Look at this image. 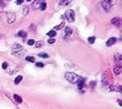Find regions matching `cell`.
Masks as SVG:
<instances>
[{
    "mask_svg": "<svg viewBox=\"0 0 122 109\" xmlns=\"http://www.w3.org/2000/svg\"><path fill=\"white\" fill-rule=\"evenodd\" d=\"M65 79L71 83H77L79 81V79H81V77H79L78 75H76L73 72H67L65 74Z\"/></svg>",
    "mask_w": 122,
    "mask_h": 109,
    "instance_id": "6da1fadb",
    "label": "cell"
},
{
    "mask_svg": "<svg viewBox=\"0 0 122 109\" xmlns=\"http://www.w3.org/2000/svg\"><path fill=\"white\" fill-rule=\"evenodd\" d=\"M64 16L67 19V21H69V22H74L75 18V12L73 10H67L65 12V15Z\"/></svg>",
    "mask_w": 122,
    "mask_h": 109,
    "instance_id": "7a4b0ae2",
    "label": "cell"
},
{
    "mask_svg": "<svg viewBox=\"0 0 122 109\" xmlns=\"http://www.w3.org/2000/svg\"><path fill=\"white\" fill-rule=\"evenodd\" d=\"M113 59H114V61H115L116 65L122 66V54H119V53H116V54H114Z\"/></svg>",
    "mask_w": 122,
    "mask_h": 109,
    "instance_id": "3957f363",
    "label": "cell"
},
{
    "mask_svg": "<svg viewBox=\"0 0 122 109\" xmlns=\"http://www.w3.org/2000/svg\"><path fill=\"white\" fill-rule=\"evenodd\" d=\"M111 23L113 24V25H114V26H116V27H121V25H122V19L120 18V17H114V18H113L112 20H111Z\"/></svg>",
    "mask_w": 122,
    "mask_h": 109,
    "instance_id": "277c9868",
    "label": "cell"
},
{
    "mask_svg": "<svg viewBox=\"0 0 122 109\" xmlns=\"http://www.w3.org/2000/svg\"><path fill=\"white\" fill-rule=\"evenodd\" d=\"M102 82L104 85H109L110 84V77H109V74L107 72L103 73L102 75Z\"/></svg>",
    "mask_w": 122,
    "mask_h": 109,
    "instance_id": "5b68a950",
    "label": "cell"
},
{
    "mask_svg": "<svg viewBox=\"0 0 122 109\" xmlns=\"http://www.w3.org/2000/svg\"><path fill=\"white\" fill-rule=\"evenodd\" d=\"M25 50L22 48H20V51H19V49H17V50H14V49H13V54H14V56H22V54H25Z\"/></svg>",
    "mask_w": 122,
    "mask_h": 109,
    "instance_id": "8992f818",
    "label": "cell"
},
{
    "mask_svg": "<svg viewBox=\"0 0 122 109\" xmlns=\"http://www.w3.org/2000/svg\"><path fill=\"white\" fill-rule=\"evenodd\" d=\"M7 17H8V22L10 24H12V23H14L15 21V15L14 13H9L7 15Z\"/></svg>",
    "mask_w": 122,
    "mask_h": 109,
    "instance_id": "52a82bcc",
    "label": "cell"
},
{
    "mask_svg": "<svg viewBox=\"0 0 122 109\" xmlns=\"http://www.w3.org/2000/svg\"><path fill=\"white\" fill-rule=\"evenodd\" d=\"M42 2H44V0H35V1L33 3V5H32L33 9V10H37L38 8H40V5H41Z\"/></svg>",
    "mask_w": 122,
    "mask_h": 109,
    "instance_id": "ba28073f",
    "label": "cell"
},
{
    "mask_svg": "<svg viewBox=\"0 0 122 109\" xmlns=\"http://www.w3.org/2000/svg\"><path fill=\"white\" fill-rule=\"evenodd\" d=\"M101 6L103 7V9H104V11H106V12H109L110 10H111V5L107 2V1H102V3H101Z\"/></svg>",
    "mask_w": 122,
    "mask_h": 109,
    "instance_id": "9c48e42d",
    "label": "cell"
},
{
    "mask_svg": "<svg viewBox=\"0 0 122 109\" xmlns=\"http://www.w3.org/2000/svg\"><path fill=\"white\" fill-rule=\"evenodd\" d=\"M115 42H116V38H115V37H110V38L107 40L106 45H107L108 47H111V46L114 45V43H115Z\"/></svg>",
    "mask_w": 122,
    "mask_h": 109,
    "instance_id": "30bf717a",
    "label": "cell"
},
{
    "mask_svg": "<svg viewBox=\"0 0 122 109\" xmlns=\"http://www.w3.org/2000/svg\"><path fill=\"white\" fill-rule=\"evenodd\" d=\"M77 86H78V89H79V90H81V89L85 86V79L81 78V79H79V81L77 82Z\"/></svg>",
    "mask_w": 122,
    "mask_h": 109,
    "instance_id": "8fae6325",
    "label": "cell"
},
{
    "mask_svg": "<svg viewBox=\"0 0 122 109\" xmlns=\"http://www.w3.org/2000/svg\"><path fill=\"white\" fill-rule=\"evenodd\" d=\"M121 71H122V66L115 65V66L113 67V72H114L115 75H119V74L121 73Z\"/></svg>",
    "mask_w": 122,
    "mask_h": 109,
    "instance_id": "7c38bea8",
    "label": "cell"
},
{
    "mask_svg": "<svg viewBox=\"0 0 122 109\" xmlns=\"http://www.w3.org/2000/svg\"><path fill=\"white\" fill-rule=\"evenodd\" d=\"M70 3H72V0H59V4L62 6H67Z\"/></svg>",
    "mask_w": 122,
    "mask_h": 109,
    "instance_id": "4fadbf2b",
    "label": "cell"
},
{
    "mask_svg": "<svg viewBox=\"0 0 122 109\" xmlns=\"http://www.w3.org/2000/svg\"><path fill=\"white\" fill-rule=\"evenodd\" d=\"M14 100H15L17 103H21V102H22V98H21L20 96L16 95V94L14 95Z\"/></svg>",
    "mask_w": 122,
    "mask_h": 109,
    "instance_id": "5bb4252c",
    "label": "cell"
},
{
    "mask_svg": "<svg viewBox=\"0 0 122 109\" xmlns=\"http://www.w3.org/2000/svg\"><path fill=\"white\" fill-rule=\"evenodd\" d=\"M111 90L112 91L115 90V91H118V92H122V86H113V85H112L111 86Z\"/></svg>",
    "mask_w": 122,
    "mask_h": 109,
    "instance_id": "9a60e30c",
    "label": "cell"
},
{
    "mask_svg": "<svg viewBox=\"0 0 122 109\" xmlns=\"http://www.w3.org/2000/svg\"><path fill=\"white\" fill-rule=\"evenodd\" d=\"M47 35H48V36H50V37H54V36L56 35V32H55L54 30H52V31L48 32Z\"/></svg>",
    "mask_w": 122,
    "mask_h": 109,
    "instance_id": "2e32d148",
    "label": "cell"
},
{
    "mask_svg": "<svg viewBox=\"0 0 122 109\" xmlns=\"http://www.w3.org/2000/svg\"><path fill=\"white\" fill-rule=\"evenodd\" d=\"M64 25H65V22H61L59 25L55 26V27L53 28V30H54V31H55V30H60V29H62V28L64 27Z\"/></svg>",
    "mask_w": 122,
    "mask_h": 109,
    "instance_id": "e0dca14e",
    "label": "cell"
},
{
    "mask_svg": "<svg viewBox=\"0 0 122 109\" xmlns=\"http://www.w3.org/2000/svg\"><path fill=\"white\" fill-rule=\"evenodd\" d=\"M65 34H66L67 35H72V34H73V30H72V28H70V27H66V29H65Z\"/></svg>",
    "mask_w": 122,
    "mask_h": 109,
    "instance_id": "ac0fdd59",
    "label": "cell"
},
{
    "mask_svg": "<svg viewBox=\"0 0 122 109\" xmlns=\"http://www.w3.org/2000/svg\"><path fill=\"white\" fill-rule=\"evenodd\" d=\"M18 35L20 37H22V38H25V37H27V33L24 32V31H19L18 32Z\"/></svg>",
    "mask_w": 122,
    "mask_h": 109,
    "instance_id": "d6986e66",
    "label": "cell"
},
{
    "mask_svg": "<svg viewBox=\"0 0 122 109\" xmlns=\"http://www.w3.org/2000/svg\"><path fill=\"white\" fill-rule=\"evenodd\" d=\"M22 76H17L16 78H15V79H14V83L15 84H18L19 82H21V80H22Z\"/></svg>",
    "mask_w": 122,
    "mask_h": 109,
    "instance_id": "ffe728a7",
    "label": "cell"
},
{
    "mask_svg": "<svg viewBox=\"0 0 122 109\" xmlns=\"http://www.w3.org/2000/svg\"><path fill=\"white\" fill-rule=\"evenodd\" d=\"M38 57L43 58V59H47V58H49V54L46 53H40V54H38Z\"/></svg>",
    "mask_w": 122,
    "mask_h": 109,
    "instance_id": "44dd1931",
    "label": "cell"
},
{
    "mask_svg": "<svg viewBox=\"0 0 122 109\" xmlns=\"http://www.w3.org/2000/svg\"><path fill=\"white\" fill-rule=\"evenodd\" d=\"M47 9V3L46 2H42L41 5H40V10L41 11H45Z\"/></svg>",
    "mask_w": 122,
    "mask_h": 109,
    "instance_id": "7402d4cb",
    "label": "cell"
},
{
    "mask_svg": "<svg viewBox=\"0 0 122 109\" xmlns=\"http://www.w3.org/2000/svg\"><path fill=\"white\" fill-rule=\"evenodd\" d=\"M26 60H27V61H29V62H34V61H35V59H34L33 57H30V56H28V57H26Z\"/></svg>",
    "mask_w": 122,
    "mask_h": 109,
    "instance_id": "603a6c76",
    "label": "cell"
},
{
    "mask_svg": "<svg viewBox=\"0 0 122 109\" xmlns=\"http://www.w3.org/2000/svg\"><path fill=\"white\" fill-rule=\"evenodd\" d=\"M43 46V41L42 40H39V41H37L36 43H35V47L36 48H40V47H42Z\"/></svg>",
    "mask_w": 122,
    "mask_h": 109,
    "instance_id": "cb8c5ba5",
    "label": "cell"
},
{
    "mask_svg": "<svg viewBox=\"0 0 122 109\" xmlns=\"http://www.w3.org/2000/svg\"><path fill=\"white\" fill-rule=\"evenodd\" d=\"M105 1H107L111 6H112V5H115V4H116V0H105Z\"/></svg>",
    "mask_w": 122,
    "mask_h": 109,
    "instance_id": "d4e9b609",
    "label": "cell"
},
{
    "mask_svg": "<svg viewBox=\"0 0 122 109\" xmlns=\"http://www.w3.org/2000/svg\"><path fill=\"white\" fill-rule=\"evenodd\" d=\"M94 40H95V37H94V36H90V37L88 38V41H89V43H91V44H93V43L94 42Z\"/></svg>",
    "mask_w": 122,
    "mask_h": 109,
    "instance_id": "484cf974",
    "label": "cell"
},
{
    "mask_svg": "<svg viewBox=\"0 0 122 109\" xmlns=\"http://www.w3.org/2000/svg\"><path fill=\"white\" fill-rule=\"evenodd\" d=\"M55 42V38L54 37H50L49 39H48V43L49 44H53Z\"/></svg>",
    "mask_w": 122,
    "mask_h": 109,
    "instance_id": "4316f807",
    "label": "cell"
},
{
    "mask_svg": "<svg viewBox=\"0 0 122 109\" xmlns=\"http://www.w3.org/2000/svg\"><path fill=\"white\" fill-rule=\"evenodd\" d=\"M28 12H29V7H28V6L24 7V9H23V15H26L28 14Z\"/></svg>",
    "mask_w": 122,
    "mask_h": 109,
    "instance_id": "83f0119b",
    "label": "cell"
},
{
    "mask_svg": "<svg viewBox=\"0 0 122 109\" xmlns=\"http://www.w3.org/2000/svg\"><path fill=\"white\" fill-rule=\"evenodd\" d=\"M34 40L33 39H30V40H28V45H30V46H33V45H34Z\"/></svg>",
    "mask_w": 122,
    "mask_h": 109,
    "instance_id": "f1b7e54d",
    "label": "cell"
},
{
    "mask_svg": "<svg viewBox=\"0 0 122 109\" xmlns=\"http://www.w3.org/2000/svg\"><path fill=\"white\" fill-rule=\"evenodd\" d=\"M8 68V63L7 62H3V64H2V69L3 70H6Z\"/></svg>",
    "mask_w": 122,
    "mask_h": 109,
    "instance_id": "f546056e",
    "label": "cell"
},
{
    "mask_svg": "<svg viewBox=\"0 0 122 109\" xmlns=\"http://www.w3.org/2000/svg\"><path fill=\"white\" fill-rule=\"evenodd\" d=\"M36 66H37V67H41V68H42V67H44V64H43L42 62H37V63H36Z\"/></svg>",
    "mask_w": 122,
    "mask_h": 109,
    "instance_id": "4dcf8cb0",
    "label": "cell"
},
{
    "mask_svg": "<svg viewBox=\"0 0 122 109\" xmlns=\"http://www.w3.org/2000/svg\"><path fill=\"white\" fill-rule=\"evenodd\" d=\"M23 3V0H16V4L17 5H21Z\"/></svg>",
    "mask_w": 122,
    "mask_h": 109,
    "instance_id": "1f68e13d",
    "label": "cell"
},
{
    "mask_svg": "<svg viewBox=\"0 0 122 109\" xmlns=\"http://www.w3.org/2000/svg\"><path fill=\"white\" fill-rule=\"evenodd\" d=\"M95 86V81H93V82H91V87L92 88H94Z\"/></svg>",
    "mask_w": 122,
    "mask_h": 109,
    "instance_id": "d6a6232c",
    "label": "cell"
},
{
    "mask_svg": "<svg viewBox=\"0 0 122 109\" xmlns=\"http://www.w3.org/2000/svg\"><path fill=\"white\" fill-rule=\"evenodd\" d=\"M117 101H118L119 105H121V106H122V100H121V99H117Z\"/></svg>",
    "mask_w": 122,
    "mask_h": 109,
    "instance_id": "836d02e7",
    "label": "cell"
},
{
    "mask_svg": "<svg viewBox=\"0 0 122 109\" xmlns=\"http://www.w3.org/2000/svg\"><path fill=\"white\" fill-rule=\"evenodd\" d=\"M27 1H28V2H30V1H32V0H27Z\"/></svg>",
    "mask_w": 122,
    "mask_h": 109,
    "instance_id": "e575fe53",
    "label": "cell"
}]
</instances>
